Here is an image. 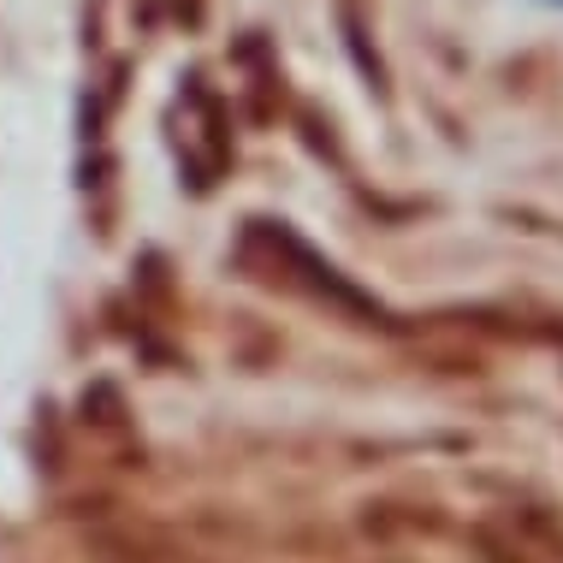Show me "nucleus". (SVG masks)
Returning <instances> with one entry per match:
<instances>
[{"instance_id": "nucleus-1", "label": "nucleus", "mask_w": 563, "mask_h": 563, "mask_svg": "<svg viewBox=\"0 0 563 563\" xmlns=\"http://www.w3.org/2000/svg\"><path fill=\"white\" fill-rule=\"evenodd\" d=\"M545 7H563V0H545Z\"/></svg>"}]
</instances>
